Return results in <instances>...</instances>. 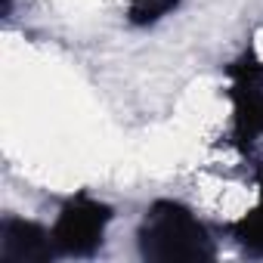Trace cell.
Masks as SVG:
<instances>
[{"mask_svg": "<svg viewBox=\"0 0 263 263\" xmlns=\"http://www.w3.org/2000/svg\"><path fill=\"white\" fill-rule=\"evenodd\" d=\"M226 96L232 105L229 140L238 149H248L263 137V59L254 47L241 50L226 65Z\"/></svg>", "mask_w": 263, "mask_h": 263, "instance_id": "2", "label": "cell"}, {"mask_svg": "<svg viewBox=\"0 0 263 263\" xmlns=\"http://www.w3.org/2000/svg\"><path fill=\"white\" fill-rule=\"evenodd\" d=\"M183 0H127V22L134 28H149L171 16Z\"/></svg>", "mask_w": 263, "mask_h": 263, "instance_id": "6", "label": "cell"}, {"mask_svg": "<svg viewBox=\"0 0 263 263\" xmlns=\"http://www.w3.org/2000/svg\"><path fill=\"white\" fill-rule=\"evenodd\" d=\"M137 248L152 263H201L217 257L208 226L177 198H158L146 208L137 226Z\"/></svg>", "mask_w": 263, "mask_h": 263, "instance_id": "1", "label": "cell"}, {"mask_svg": "<svg viewBox=\"0 0 263 263\" xmlns=\"http://www.w3.org/2000/svg\"><path fill=\"white\" fill-rule=\"evenodd\" d=\"M232 241L251 257H263V161H257V201L235 220L226 223Z\"/></svg>", "mask_w": 263, "mask_h": 263, "instance_id": "5", "label": "cell"}, {"mask_svg": "<svg viewBox=\"0 0 263 263\" xmlns=\"http://www.w3.org/2000/svg\"><path fill=\"white\" fill-rule=\"evenodd\" d=\"M53 257H59L53 229L13 214L0 220V260L4 263H47Z\"/></svg>", "mask_w": 263, "mask_h": 263, "instance_id": "4", "label": "cell"}, {"mask_svg": "<svg viewBox=\"0 0 263 263\" xmlns=\"http://www.w3.org/2000/svg\"><path fill=\"white\" fill-rule=\"evenodd\" d=\"M115 211L111 204L99 201L90 192H74L59 204V214L53 220V241L56 251L62 257H93L102 241H105V229L111 223Z\"/></svg>", "mask_w": 263, "mask_h": 263, "instance_id": "3", "label": "cell"}]
</instances>
